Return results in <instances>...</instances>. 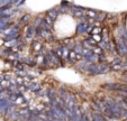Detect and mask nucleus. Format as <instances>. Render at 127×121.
<instances>
[{"mask_svg":"<svg viewBox=\"0 0 127 121\" xmlns=\"http://www.w3.org/2000/svg\"><path fill=\"white\" fill-rule=\"evenodd\" d=\"M122 86L123 84L122 83H108L106 84V85H103V89L107 91H115V92H117V91L122 90Z\"/></svg>","mask_w":127,"mask_h":121,"instance_id":"1","label":"nucleus"},{"mask_svg":"<svg viewBox=\"0 0 127 121\" xmlns=\"http://www.w3.org/2000/svg\"><path fill=\"white\" fill-rule=\"evenodd\" d=\"M32 49H33L36 54H39V53L42 52V49H43V45H42L39 42H35V40H34L33 43H32Z\"/></svg>","mask_w":127,"mask_h":121,"instance_id":"2","label":"nucleus"},{"mask_svg":"<svg viewBox=\"0 0 127 121\" xmlns=\"http://www.w3.org/2000/svg\"><path fill=\"white\" fill-rule=\"evenodd\" d=\"M45 94L50 100H55V99H58L59 97L58 93H56V91L54 90V89H48V90H46Z\"/></svg>","mask_w":127,"mask_h":121,"instance_id":"3","label":"nucleus"},{"mask_svg":"<svg viewBox=\"0 0 127 121\" xmlns=\"http://www.w3.org/2000/svg\"><path fill=\"white\" fill-rule=\"evenodd\" d=\"M107 18H108V15H107V12L99 11V12H98V16L96 17V22L103 23V22H106V19H107Z\"/></svg>","mask_w":127,"mask_h":121,"instance_id":"4","label":"nucleus"},{"mask_svg":"<svg viewBox=\"0 0 127 121\" xmlns=\"http://www.w3.org/2000/svg\"><path fill=\"white\" fill-rule=\"evenodd\" d=\"M35 36V26H27L26 27V38H31Z\"/></svg>","mask_w":127,"mask_h":121,"instance_id":"5","label":"nucleus"},{"mask_svg":"<svg viewBox=\"0 0 127 121\" xmlns=\"http://www.w3.org/2000/svg\"><path fill=\"white\" fill-rule=\"evenodd\" d=\"M46 15H47V16H50L52 19H54V20H55V19L59 17V11H58V9H56V8H52V9L48 10Z\"/></svg>","mask_w":127,"mask_h":121,"instance_id":"6","label":"nucleus"},{"mask_svg":"<svg viewBox=\"0 0 127 121\" xmlns=\"http://www.w3.org/2000/svg\"><path fill=\"white\" fill-rule=\"evenodd\" d=\"M78 54L74 52V50H70L69 53V56H67V59H69L70 62L74 63V62H78Z\"/></svg>","mask_w":127,"mask_h":121,"instance_id":"7","label":"nucleus"},{"mask_svg":"<svg viewBox=\"0 0 127 121\" xmlns=\"http://www.w3.org/2000/svg\"><path fill=\"white\" fill-rule=\"evenodd\" d=\"M31 20V16L29 15H25V16H23L22 18L19 19V26H23V25H26L27 26V24H28V22Z\"/></svg>","mask_w":127,"mask_h":121,"instance_id":"8","label":"nucleus"},{"mask_svg":"<svg viewBox=\"0 0 127 121\" xmlns=\"http://www.w3.org/2000/svg\"><path fill=\"white\" fill-rule=\"evenodd\" d=\"M87 25L88 24H80V25H78V27H77V31L79 34H84V33H87Z\"/></svg>","mask_w":127,"mask_h":121,"instance_id":"9","label":"nucleus"},{"mask_svg":"<svg viewBox=\"0 0 127 121\" xmlns=\"http://www.w3.org/2000/svg\"><path fill=\"white\" fill-rule=\"evenodd\" d=\"M110 70L114 72H118V71H123V65L122 64H110Z\"/></svg>","mask_w":127,"mask_h":121,"instance_id":"10","label":"nucleus"},{"mask_svg":"<svg viewBox=\"0 0 127 121\" xmlns=\"http://www.w3.org/2000/svg\"><path fill=\"white\" fill-rule=\"evenodd\" d=\"M98 16V11L97 10H87V17L89 18H96Z\"/></svg>","mask_w":127,"mask_h":121,"instance_id":"11","label":"nucleus"},{"mask_svg":"<svg viewBox=\"0 0 127 121\" xmlns=\"http://www.w3.org/2000/svg\"><path fill=\"white\" fill-rule=\"evenodd\" d=\"M92 53H94L95 55H97V56H99V55H101V54H103V50L101 49L99 46H97V47H95L94 49H92Z\"/></svg>","mask_w":127,"mask_h":121,"instance_id":"12","label":"nucleus"},{"mask_svg":"<svg viewBox=\"0 0 127 121\" xmlns=\"http://www.w3.org/2000/svg\"><path fill=\"white\" fill-rule=\"evenodd\" d=\"M44 22H45V24H47V25H50V26H52L53 23H54V19H52L50 16H47V15H46V16L44 17Z\"/></svg>","mask_w":127,"mask_h":121,"instance_id":"13","label":"nucleus"}]
</instances>
